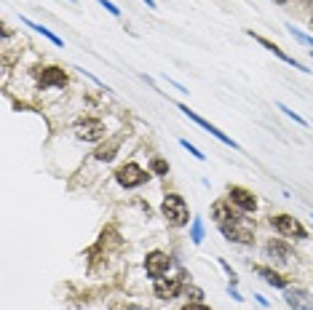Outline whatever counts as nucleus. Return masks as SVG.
<instances>
[{
  "mask_svg": "<svg viewBox=\"0 0 313 310\" xmlns=\"http://www.w3.org/2000/svg\"><path fill=\"white\" fill-rule=\"evenodd\" d=\"M161 214H164V219L171 225V228H182V225L190 222L188 204H185V198L177 195V193H169L164 198V204H161Z\"/></svg>",
  "mask_w": 313,
  "mask_h": 310,
  "instance_id": "1",
  "label": "nucleus"
},
{
  "mask_svg": "<svg viewBox=\"0 0 313 310\" xmlns=\"http://www.w3.org/2000/svg\"><path fill=\"white\" fill-rule=\"evenodd\" d=\"M115 180H118L121 187H139V185H145L150 180V171H145L142 166H137V163H123L118 171H115Z\"/></svg>",
  "mask_w": 313,
  "mask_h": 310,
  "instance_id": "2",
  "label": "nucleus"
},
{
  "mask_svg": "<svg viewBox=\"0 0 313 310\" xmlns=\"http://www.w3.org/2000/svg\"><path fill=\"white\" fill-rule=\"evenodd\" d=\"M271 228L276 233H281V235H289V238H308V230L300 225V219L292 217V214H273Z\"/></svg>",
  "mask_w": 313,
  "mask_h": 310,
  "instance_id": "3",
  "label": "nucleus"
},
{
  "mask_svg": "<svg viewBox=\"0 0 313 310\" xmlns=\"http://www.w3.org/2000/svg\"><path fill=\"white\" fill-rule=\"evenodd\" d=\"M219 230L228 241H236V243H254V230L247 219H238V222H225L219 225Z\"/></svg>",
  "mask_w": 313,
  "mask_h": 310,
  "instance_id": "4",
  "label": "nucleus"
},
{
  "mask_svg": "<svg viewBox=\"0 0 313 310\" xmlns=\"http://www.w3.org/2000/svg\"><path fill=\"white\" fill-rule=\"evenodd\" d=\"M75 137L80 142H102L107 137V128H104V123L99 118H86V121H80L75 126Z\"/></svg>",
  "mask_w": 313,
  "mask_h": 310,
  "instance_id": "5",
  "label": "nucleus"
},
{
  "mask_svg": "<svg viewBox=\"0 0 313 310\" xmlns=\"http://www.w3.org/2000/svg\"><path fill=\"white\" fill-rule=\"evenodd\" d=\"M171 268V257L166 252H147L145 257V270L150 278H164Z\"/></svg>",
  "mask_w": 313,
  "mask_h": 310,
  "instance_id": "6",
  "label": "nucleus"
},
{
  "mask_svg": "<svg viewBox=\"0 0 313 310\" xmlns=\"http://www.w3.org/2000/svg\"><path fill=\"white\" fill-rule=\"evenodd\" d=\"M228 201L233 206H238L243 214H249V211L257 209V198H254V193H252V190H247V187H238V185H230L228 187Z\"/></svg>",
  "mask_w": 313,
  "mask_h": 310,
  "instance_id": "7",
  "label": "nucleus"
},
{
  "mask_svg": "<svg viewBox=\"0 0 313 310\" xmlns=\"http://www.w3.org/2000/svg\"><path fill=\"white\" fill-rule=\"evenodd\" d=\"M265 257H268L273 265H289V262L295 259V252H292V246L284 243V241H268L265 243Z\"/></svg>",
  "mask_w": 313,
  "mask_h": 310,
  "instance_id": "8",
  "label": "nucleus"
},
{
  "mask_svg": "<svg viewBox=\"0 0 313 310\" xmlns=\"http://www.w3.org/2000/svg\"><path fill=\"white\" fill-rule=\"evenodd\" d=\"M180 110H182L185 115H188V118H190V121H193V123H198V126H201L204 131H209V134H212V137H217L219 142H222V145H228V147H233V150H238V145H236V142H233V139H230L228 134H222V131H219L217 126H212V123H209V121H204V118H201L198 113H193V110H190V107H188V104H180Z\"/></svg>",
  "mask_w": 313,
  "mask_h": 310,
  "instance_id": "9",
  "label": "nucleus"
},
{
  "mask_svg": "<svg viewBox=\"0 0 313 310\" xmlns=\"http://www.w3.org/2000/svg\"><path fill=\"white\" fill-rule=\"evenodd\" d=\"M182 276L180 278H155V283H153V292H155V297L158 300H174L180 292H182Z\"/></svg>",
  "mask_w": 313,
  "mask_h": 310,
  "instance_id": "10",
  "label": "nucleus"
},
{
  "mask_svg": "<svg viewBox=\"0 0 313 310\" xmlns=\"http://www.w3.org/2000/svg\"><path fill=\"white\" fill-rule=\"evenodd\" d=\"M67 83V73L62 67H56V64H51V67H43L40 73H38V86L40 88H51V86H64Z\"/></svg>",
  "mask_w": 313,
  "mask_h": 310,
  "instance_id": "11",
  "label": "nucleus"
},
{
  "mask_svg": "<svg viewBox=\"0 0 313 310\" xmlns=\"http://www.w3.org/2000/svg\"><path fill=\"white\" fill-rule=\"evenodd\" d=\"M212 219H217L219 225H225V222H238V219H243V214H238L230 201H217V204H212Z\"/></svg>",
  "mask_w": 313,
  "mask_h": 310,
  "instance_id": "12",
  "label": "nucleus"
},
{
  "mask_svg": "<svg viewBox=\"0 0 313 310\" xmlns=\"http://www.w3.org/2000/svg\"><path fill=\"white\" fill-rule=\"evenodd\" d=\"M284 297L292 310H313V297L305 289H286Z\"/></svg>",
  "mask_w": 313,
  "mask_h": 310,
  "instance_id": "13",
  "label": "nucleus"
},
{
  "mask_svg": "<svg viewBox=\"0 0 313 310\" xmlns=\"http://www.w3.org/2000/svg\"><path fill=\"white\" fill-rule=\"evenodd\" d=\"M249 35H252V38H254V40H257V43L262 46V49H268L271 54H276L278 59H281V62H286V64H292L295 70H303V73H308V70H305L303 64H300V62H297V59H292V56H286V54H284L281 49H278V46H276V43H271V40H265V38H262V35H254V32H249Z\"/></svg>",
  "mask_w": 313,
  "mask_h": 310,
  "instance_id": "14",
  "label": "nucleus"
},
{
  "mask_svg": "<svg viewBox=\"0 0 313 310\" xmlns=\"http://www.w3.org/2000/svg\"><path fill=\"white\" fill-rule=\"evenodd\" d=\"M257 276H260L262 281H268L273 289H284V286H286V278L281 276V273L271 270V268H257Z\"/></svg>",
  "mask_w": 313,
  "mask_h": 310,
  "instance_id": "15",
  "label": "nucleus"
},
{
  "mask_svg": "<svg viewBox=\"0 0 313 310\" xmlns=\"http://www.w3.org/2000/svg\"><path fill=\"white\" fill-rule=\"evenodd\" d=\"M118 147H121V145H118V139H110V142H104L102 147H97L94 158L107 163V161H113V158H115V152H118Z\"/></svg>",
  "mask_w": 313,
  "mask_h": 310,
  "instance_id": "16",
  "label": "nucleus"
},
{
  "mask_svg": "<svg viewBox=\"0 0 313 310\" xmlns=\"http://www.w3.org/2000/svg\"><path fill=\"white\" fill-rule=\"evenodd\" d=\"M21 21H25L27 27H32L35 32H40L43 38H49V40H51L54 46H59V49H62V46H64V43H62V38H59V35H54V32L49 30V27H43V25H35V21H30V19H21Z\"/></svg>",
  "mask_w": 313,
  "mask_h": 310,
  "instance_id": "17",
  "label": "nucleus"
},
{
  "mask_svg": "<svg viewBox=\"0 0 313 310\" xmlns=\"http://www.w3.org/2000/svg\"><path fill=\"white\" fill-rule=\"evenodd\" d=\"M150 171L158 174V176H164V174H169V163L164 158H153V161H150Z\"/></svg>",
  "mask_w": 313,
  "mask_h": 310,
  "instance_id": "18",
  "label": "nucleus"
},
{
  "mask_svg": "<svg viewBox=\"0 0 313 310\" xmlns=\"http://www.w3.org/2000/svg\"><path fill=\"white\" fill-rule=\"evenodd\" d=\"M204 241V222L195 217L193 219V243H201Z\"/></svg>",
  "mask_w": 313,
  "mask_h": 310,
  "instance_id": "19",
  "label": "nucleus"
},
{
  "mask_svg": "<svg viewBox=\"0 0 313 310\" xmlns=\"http://www.w3.org/2000/svg\"><path fill=\"white\" fill-rule=\"evenodd\" d=\"M289 35H292V38H297L300 43H305V46H313V38H310V35L297 32V27H289Z\"/></svg>",
  "mask_w": 313,
  "mask_h": 310,
  "instance_id": "20",
  "label": "nucleus"
},
{
  "mask_svg": "<svg viewBox=\"0 0 313 310\" xmlns=\"http://www.w3.org/2000/svg\"><path fill=\"white\" fill-rule=\"evenodd\" d=\"M278 110H281V113H286V115H289V118H292V121H297L300 126H308V121H305V118H300V115H297L295 110H289V107H286V104H278Z\"/></svg>",
  "mask_w": 313,
  "mask_h": 310,
  "instance_id": "21",
  "label": "nucleus"
},
{
  "mask_svg": "<svg viewBox=\"0 0 313 310\" xmlns=\"http://www.w3.org/2000/svg\"><path fill=\"white\" fill-rule=\"evenodd\" d=\"M180 145H182L185 150H190V155H193V158H198V161H204V158H206V155H204V152H201L198 147H193V145H190V142H188V139H182V142H180Z\"/></svg>",
  "mask_w": 313,
  "mask_h": 310,
  "instance_id": "22",
  "label": "nucleus"
},
{
  "mask_svg": "<svg viewBox=\"0 0 313 310\" xmlns=\"http://www.w3.org/2000/svg\"><path fill=\"white\" fill-rule=\"evenodd\" d=\"M217 262H219V265H222V270L228 273V278H230V283H238V276H236V273H233V268H230V265H228L225 259H217Z\"/></svg>",
  "mask_w": 313,
  "mask_h": 310,
  "instance_id": "23",
  "label": "nucleus"
},
{
  "mask_svg": "<svg viewBox=\"0 0 313 310\" xmlns=\"http://www.w3.org/2000/svg\"><path fill=\"white\" fill-rule=\"evenodd\" d=\"M99 6H104V8H107L113 16H121V8H118V6H113L110 0H99Z\"/></svg>",
  "mask_w": 313,
  "mask_h": 310,
  "instance_id": "24",
  "label": "nucleus"
},
{
  "mask_svg": "<svg viewBox=\"0 0 313 310\" xmlns=\"http://www.w3.org/2000/svg\"><path fill=\"white\" fill-rule=\"evenodd\" d=\"M182 310H212V307L204 302H188V305H182Z\"/></svg>",
  "mask_w": 313,
  "mask_h": 310,
  "instance_id": "25",
  "label": "nucleus"
},
{
  "mask_svg": "<svg viewBox=\"0 0 313 310\" xmlns=\"http://www.w3.org/2000/svg\"><path fill=\"white\" fill-rule=\"evenodd\" d=\"M228 294H230V297H233V300H238V302H241V294H238V292L233 289V286H230V289H228Z\"/></svg>",
  "mask_w": 313,
  "mask_h": 310,
  "instance_id": "26",
  "label": "nucleus"
},
{
  "mask_svg": "<svg viewBox=\"0 0 313 310\" xmlns=\"http://www.w3.org/2000/svg\"><path fill=\"white\" fill-rule=\"evenodd\" d=\"M129 310H145V307H129Z\"/></svg>",
  "mask_w": 313,
  "mask_h": 310,
  "instance_id": "27",
  "label": "nucleus"
},
{
  "mask_svg": "<svg viewBox=\"0 0 313 310\" xmlns=\"http://www.w3.org/2000/svg\"><path fill=\"white\" fill-rule=\"evenodd\" d=\"M276 3H286V0H276Z\"/></svg>",
  "mask_w": 313,
  "mask_h": 310,
  "instance_id": "28",
  "label": "nucleus"
},
{
  "mask_svg": "<svg viewBox=\"0 0 313 310\" xmlns=\"http://www.w3.org/2000/svg\"><path fill=\"white\" fill-rule=\"evenodd\" d=\"M310 27H313V25H310Z\"/></svg>",
  "mask_w": 313,
  "mask_h": 310,
  "instance_id": "29",
  "label": "nucleus"
},
{
  "mask_svg": "<svg viewBox=\"0 0 313 310\" xmlns=\"http://www.w3.org/2000/svg\"><path fill=\"white\" fill-rule=\"evenodd\" d=\"M310 54H313V51H310Z\"/></svg>",
  "mask_w": 313,
  "mask_h": 310,
  "instance_id": "30",
  "label": "nucleus"
}]
</instances>
